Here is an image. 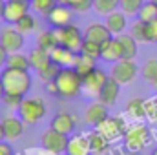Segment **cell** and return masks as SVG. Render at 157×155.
<instances>
[{"mask_svg": "<svg viewBox=\"0 0 157 155\" xmlns=\"http://www.w3.org/2000/svg\"><path fill=\"white\" fill-rule=\"evenodd\" d=\"M0 80L4 84V89H6L7 95H18V97H26L28 91L31 89V82H33L29 71L13 70V68L2 70Z\"/></svg>", "mask_w": 157, "mask_h": 155, "instance_id": "1", "label": "cell"}, {"mask_svg": "<svg viewBox=\"0 0 157 155\" xmlns=\"http://www.w3.org/2000/svg\"><path fill=\"white\" fill-rule=\"evenodd\" d=\"M59 99H75L84 88V78L77 73L75 68H62L59 77L55 78Z\"/></svg>", "mask_w": 157, "mask_h": 155, "instance_id": "2", "label": "cell"}, {"mask_svg": "<svg viewBox=\"0 0 157 155\" xmlns=\"http://www.w3.org/2000/svg\"><path fill=\"white\" fill-rule=\"evenodd\" d=\"M152 141V133L144 124H137L132 126L126 133H124V144L128 148V152H143Z\"/></svg>", "mask_w": 157, "mask_h": 155, "instance_id": "3", "label": "cell"}, {"mask_svg": "<svg viewBox=\"0 0 157 155\" xmlns=\"http://www.w3.org/2000/svg\"><path fill=\"white\" fill-rule=\"evenodd\" d=\"M46 104L40 97H35V99H26L22 100L20 108H18V113H20V119L26 122V124H37L40 122L44 117H46Z\"/></svg>", "mask_w": 157, "mask_h": 155, "instance_id": "4", "label": "cell"}, {"mask_svg": "<svg viewBox=\"0 0 157 155\" xmlns=\"http://www.w3.org/2000/svg\"><path fill=\"white\" fill-rule=\"evenodd\" d=\"M53 31H55L60 46H64V47H68V49H71L75 53L80 51V47L84 44V33L78 29L77 26L68 24L64 28H53Z\"/></svg>", "mask_w": 157, "mask_h": 155, "instance_id": "5", "label": "cell"}, {"mask_svg": "<svg viewBox=\"0 0 157 155\" xmlns=\"http://www.w3.org/2000/svg\"><path fill=\"white\" fill-rule=\"evenodd\" d=\"M68 142H70V135H64V133H60V131H57V130H53V128L46 130V131L42 133V137H40L42 148L51 155L64 153V152L68 150Z\"/></svg>", "mask_w": 157, "mask_h": 155, "instance_id": "6", "label": "cell"}, {"mask_svg": "<svg viewBox=\"0 0 157 155\" xmlns=\"http://www.w3.org/2000/svg\"><path fill=\"white\" fill-rule=\"evenodd\" d=\"M137 70L139 68H137V64L133 60L121 59L112 66V75L110 77H113L121 86H126V84L133 82V78L137 77Z\"/></svg>", "mask_w": 157, "mask_h": 155, "instance_id": "7", "label": "cell"}, {"mask_svg": "<svg viewBox=\"0 0 157 155\" xmlns=\"http://www.w3.org/2000/svg\"><path fill=\"white\" fill-rule=\"evenodd\" d=\"M31 9V0H6L4 20L7 24H17L22 17H26Z\"/></svg>", "mask_w": 157, "mask_h": 155, "instance_id": "8", "label": "cell"}, {"mask_svg": "<svg viewBox=\"0 0 157 155\" xmlns=\"http://www.w3.org/2000/svg\"><path fill=\"white\" fill-rule=\"evenodd\" d=\"M97 131H101L108 141H115L119 137H122L128 130H126V124L121 117H108L106 120H102L97 126Z\"/></svg>", "mask_w": 157, "mask_h": 155, "instance_id": "9", "label": "cell"}, {"mask_svg": "<svg viewBox=\"0 0 157 155\" xmlns=\"http://www.w3.org/2000/svg\"><path fill=\"white\" fill-rule=\"evenodd\" d=\"M24 35L17 28H4L0 31V44L7 53H18L24 47Z\"/></svg>", "mask_w": 157, "mask_h": 155, "instance_id": "10", "label": "cell"}, {"mask_svg": "<svg viewBox=\"0 0 157 155\" xmlns=\"http://www.w3.org/2000/svg\"><path fill=\"white\" fill-rule=\"evenodd\" d=\"M108 78L110 77L106 75V71L95 68L88 77H84V88H82V89H84L90 97H97V99H99V95H101L104 84L108 82Z\"/></svg>", "mask_w": 157, "mask_h": 155, "instance_id": "11", "label": "cell"}, {"mask_svg": "<svg viewBox=\"0 0 157 155\" xmlns=\"http://www.w3.org/2000/svg\"><path fill=\"white\" fill-rule=\"evenodd\" d=\"M71 7H68V6H62V4H57L48 15H46V18H48V22L53 26V28H64V26H68V24H71Z\"/></svg>", "mask_w": 157, "mask_h": 155, "instance_id": "12", "label": "cell"}, {"mask_svg": "<svg viewBox=\"0 0 157 155\" xmlns=\"http://www.w3.org/2000/svg\"><path fill=\"white\" fill-rule=\"evenodd\" d=\"M84 39L91 40V42H97V44H104L106 40L113 39V35L110 33L108 26L102 24V22H91L86 29H84Z\"/></svg>", "mask_w": 157, "mask_h": 155, "instance_id": "13", "label": "cell"}, {"mask_svg": "<svg viewBox=\"0 0 157 155\" xmlns=\"http://www.w3.org/2000/svg\"><path fill=\"white\" fill-rule=\"evenodd\" d=\"M108 106L106 104H102L101 100L99 102H91L88 108H86V112H84V120L90 124V126H99L102 120H106L108 119Z\"/></svg>", "mask_w": 157, "mask_h": 155, "instance_id": "14", "label": "cell"}, {"mask_svg": "<svg viewBox=\"0 0 157 155\" xmlns=\"http://www.w3.org/2000/svg\"><path fill=\"white\" fill-rule=\"evenodd\" d=\"M2 124H4V131H6V139L7 141H17L18 137H22L24 133V120L20 117H13L7 115L2 119Z\"/></svg>", "mask_w": 157, "mask_h": 155, "instance_id": "15", "label": "cell"}, {"mask_svg": "<svg viewBox=\"0 0 157 155\" xmlns=\"http://www.w3.org/2000/svg\"><path fill=\"white\" fill-rule=\"evenodd\" d=\"M51 128L64 135H71L75 131V117L68 112H59L51 119Z\"/></svg>", "mask_w": 157, "mask_h": 155, "instance_id": "16", "label": "cell"}, {"mask_svg": "<svg viewBox=\"0 0 157 155\" xmlns=\"http://www.w3.org/2000/svg\"><path fill=\"white\" fill-rule=\"evenodd\" d=\"M119 93H121V84H119L113 77H110L108 78V82L104 84L101 95H99V100H101L102 104H106L108 108H112V106L117 104Z\"/></svg>", "mask_w": 157, "mask_h": 155, "instance_id": "17", "label": "cell"}, {"mask_svg": "<svg viewBox=\"0 0 157 155\" xmlns=\"http://www.w3.org/2000/svg\"><path fill=\"white\" fill-rule=\"evenodd\" d=\"M68 155H90L91 153V146H90V139L88 135H70V142H68Z\"/></svg>", "mask_w": 157, "mask_h": 155, "instance_id": "18", "label": "cell"}, {"mask_svg": "<svg viewBox=\"0 0 157 155\" xmlns=\"http://www.w3.org/2000/svg\"><path fill=\"white\" fill-rule=\"evenodd\" d=\"M49 53H51V60L57 62V64L62 66V68H73L75 59H77V53H75V51H71V49H68V47H64V46H60V44H59L55 49H51Z\"/></svg>", "mask_w": 157, "mask_h": 155, "instance_id": "19", "label": "cell"}, {"mask_svg": "<svg viewBox=\"0 0 157 155\" xmlns=\"http://www.w3.org/2000/svg\"><path fill=\"white\" fill-rule=\"evenodd\" d=\"M101 47H102L101 59H102L104 62H112V64H115L117 60H121V59H122V51H121V46H119L117 37L106 40Z\"/></svg>", "mask_w": 157, "mask_h": 155, "instance_id": "20", "label": "cell"}, {"mask_svg": "<svg viewBox=\"0 0 157 155\" xmlns=\"http://www.w3.org/2000/svg\"><path fill=\"white\" fill-rule=\"evenodd\" d=\"M104 24L108 26V29H110V33L113 37H119L126 29V15L122 11H113V13H110L106 17V22Z\"/></svg>", "mask_w": 157, "mask_h": 155, "instance_id": "21", "label": "cell"}, {"mask_svg": "<svg viewBox=\"0 0 157 155\" xmlns=\"http://www.w3.org/2000/svg\"><path fill=\"white\" fill-rule=\"evenodd\" d=\"M117 40H119V46H121V51H122V59L133 60L135 55H137V40L133 39L130 33L119 35Z\"/></svg>", "mask_w": 157, "mask_h": 155, "instance_id": "22", "label": "cell"}, {"mask_svg": "<svg viewBox=\"0 0 157 155\" xmlns=\"http://www.w3.org/2000/svg\"><path fill=\"white\" fill-rule=\"evenodd\" d=\"M29 62H31V68H35L37 71H39L40 68H44L49 60H51V53L49 51H46V49H42V47H33L31 51H29Z\"/></svg>", "mask_w": 157, "mask_h": 155, "instance_id": "23", "label": "cell"}, {"mask_svg": "<svg viewBox=\"0 0 157 155\" xmlns=\"http://www.w3.org/2000/svg\"><path fill=\"white\" fill-rule=\"evenodd\" d=\"M88 139H90V146H91V152L97 155L104 153L108 148H110V142L112 141H108L101 131H91L90 135H88Z\"/></svg>", "mask_w": 157, "mask_h": 155, "instance_id": "24", "label": "cell"}, {"mask_svg": "<svg viewBox=\"0 0 157 155\" xmlns=\"http://www.w3.org/2000/svg\"><path fill=\"white\" fill-rule=\"evenodd\" d=\"M126 113L132 119H135V120H141V119L148 117V113H146V102L143 99H132L126 104Z\"/></svg>", "mask_w": 157, "mask_h": 155, "instance_id": "25", "label": "cell"}, {"mask_svg": "<svg viewBox=\"0 0 157 155\" xmlns=\"http://www.w3.org/2000/svg\"><path fill=\"white\" fill-rule=\"evenodd\" d=\"M97 60H93V59H90V57H86V55H77V59H75V64H73V68L77 70V73L80 77H88L95 68H97V64H95Z\"/></svg>", "mask_w": 157, "mask_h": 155, "instance_id": "26", "label": "cell"}, {"mask_svg": "<svg viewBox=\"0 0 157 155\" xmlns=\"http://www.w3.org/2000/svg\"><path fill=\"white\" fill-rule=\"evenodd\" d=\"M6 68H13V70H24V71H29L31 62H29V57H28V55H22L20 51H18V53H9V59H7Z\"/></svg>", "mask_w": 157, "mask_h": 155, "instance_id": "27", "label": "cell"}, {"mask_svg": "<svg viewBox=\"0 0 157 155\" xmlns=\"http://www.w3.org/2000/svg\"><path fill=\"white\" fill-rule=\"evenodd\" d=\"M60 71H62V66H59L57 62L49 60L44 68H40L39 71H37V75H39V78L44 80V82H51V80H55V78L59 77Z\"/></svg>", "mask_w": 157, "mask_h": 155, "instance_id": "28", "label": "cell"}, {"mask_svg": "<svg viewBox=\"0 0 157 155\" xmlns=\"http://www.w3.org/2000/svg\"><path fill=\"white\" fill-rule=\"evenodd\" d=\"M37 46H39V47H42V49H46V51L55 49V47L59 46V39H57L55 31H53V29L42 31V33L39 35V39H37Z\"/></svg>", "mask_w": 157, "mask_h": 155, "instance_id": "29", "label": "cell"}, {"mask_svg": "<svg viewBox=\"0 0 157 155\" xmlns=\"http://www.w3.org/2000/svg\"><path fill=\"white\" fill-rule=\"evenodd\" d=\"M93 9L95 13L108 17L110 13L119 9V0H93Z\"/></svg>", "mask_w": 157, "mask_h": 155, "instance_id": "30", "label": "cell"}, {"mask_svg": "<svg viewBox=\"0 0 157 155\" xmlns=\"http://www.w3.org/2000/svg\"><path fill=\"white\" fill-rule=\"evenodd\" d=\"M78 53H80V55H86V57H90V59H93V60H99V59H101V53H102V47H101V44H97V42H91V40L84 39V44H82V47H80Z\"/></svg>", "mask_w": 157, "mask_h": 155, "instance_id": "31", "label": "cell"}, {"mask_svg": "<svg viewBox=\"0 0 157 155\" xmlns=\"http://www.w3.org/2000/svg\"><path fill=\"white\" fill-rule=\"evenodd\" d=\"M144 6V0H119V9L128 15H139L141 7Z\"/></svg>", "mask_w": 157, "mask_h": 155, "instance_id": "32", "label": "cell"}, {"mask_svg": "<svg viewBox=\"0 0 157 155\" xmlns=\"http://www.w3.org/2000/svg\"><path fill=\"white\" fill-rule=\"evenodd\" d=\"M139 20H143V22H152V20H155L157 18V4L154 0H150V2H144V6L141 7V11H139Z\"/></svg>", "mask_w": 157, "mask_h": 155, "instance_id": "33", "label": "cell"}, {"mask_svg": "<svg viewBox=\"0 0 157 155\" xmlns=\"http://www.w3.org/2000/svg\"><path fill=\"white\" fill-rule=\"evenodd\" d=\"M15 28H17V29L26 37V35H29V33H33V31H35V28H37V20L28 13L26 17H22V18L15 24Z\"/></svg>", "mask_w": 157, "mask_h": 155, "instance_id": "34", "label": "cell"}, {"mask_svg": "<svg viewBox=\"0 0 157 155\" xmlns=\"http://www.w3.org/2000/svg\"><path fill=\"white\" fill-rule=\"evenodd\" d=\"M59 4V0H31V7L35 9V11H39L40 15H48L55 6Z\"/></svg>", "mask_w": 157, "mask_h": 155, "instance_id": "35", "label": "cell"}, {"mask_svg": "<svg viewBox=\"0 0 157 155\" xmlns=\"http://www.w3.org/2000/svg\"><path fill=\"white\" fill-rule=\"evenodd\" d=\"M141 71H143V77L146 78L148 82H152V78L155 77V73H157V59H148L144 62V66L141 68Z\"/></svg>", "mask_w": 157, "mask_h": 155, "instance_id": "36", "label": "cell"}, {"mask_svg": "<svg viewBox=\"0 0 157 155\" xmlns=\"http://www.w3.org/2000/svg\"><path fill=\"white\" fill-rule=\"evenodd\" d=\"M144 26H146V22H143V20H139V18L132 24L130 35L137 40V42H146V40H144Z\"/></svg>", "mask_w": 157, "mask_h": 155, "instance_id": "37", "label": "cell"}, {"mask_svg": "<svg viewBox=\"0 0 157 155\" xmlns=\"http://www.w3.org/2000/svg\"><path fill=\"white\" fill-rule=\"evenodd\" d=\"M144 40L152 42V44H157V18L152 20V22H146V26H144Z\"/></svg>", "mask_w": 157, "mask_h": 155, "instance_id": "38", "label": "cell"}, {"mask_svg": "<svg viewBox=\"0 0 157 155\" xmlns=\"http://www.w3.org/2000/svg\"><path fill=\"white\" fill-rule=\"evenodd\" d=\"M70 7L73 11H78V13H86L93 7V0H71Z\"/></svg>", "mask_w": 157, "mask_h": 155, "instance_id": "39", "label": "cell"}, {"mask_svg": "<svg viewBox=\"0 0 157 155\" xmlns=\"http://www.w3.org/2000/svg\"><path fill=\"white\" fill-rule=\"evenodd\" d=\"M22 100H24V97H18V95H4V104L9 108V110H17L18 112V108H20V104H22Z\"/></svg>", "mask_w": 157, "mask_h": 155, "instance_id": "40", "label": "cell"}, {"mask_svg": "<svg viewBox=\"0 0 157 155\" xmlns=\"http://www.w3.org/2000/svg\"><path fill=\"white\" fill-rule=\"evenodd\" d=\"M146 113H148L150 119L157 120V99L152 100V102H146Z\"/></svg>", "mask_w": 157, "mask_h": 155, "instance_id": "41", "label": "cell"}, {"mask_svg": "<svg viewBox=\"0 0 157 155\" xmlns=\"http://www.w3.org/2000/svg\"><path fill=\"white\" fill-rule=\"evenodd\" d=\"M46 91H48L49 95H55V97H59V89H57V84H55V80H51V82H46Z\"/></svg>", "mask_w": 157, "mask_h": 155, "instance_id": "42", "label": "cell"}, {"mask_svg": "<svg viewBox=\"0 0 157 155\" xmlns=\"http://www.w3.org/2000/svg\"><path fill=\"white\" fill-rule=\"evenodd\" d=\"M0 155H15L13 148H11V144H7V142H0Z\"/></svg>", "mask_w": 157, "mask_h": 155, "instance_id": "43", "label": "cell"}, {"mask_svg": "<svg viewBox=\"0 0 157 155\" xmlns=\"http://www.w3.org/2000/svg\"><path fill=\"white\" fill-rule=\"evenodd\" d=\"M7 59H9V53L4 49V46L0 44V68H4L7 64Z\"/></svg>", "mask_w": 157, "mask_h": 155, "instance_id": "44", "label": "cell"}, {"mask_svg": "<svg viewBox=\"0 0 157 155\" xmlns=\"http://www.w3.org/2000/svg\"><path fill=\"white\" fill-rule=\"evenodd\" d=\"M4 139H6V131H4V124L0 120V142H4Z\"/></svg>", "mask_w": 157, "mask_h": 155, "instance_id": "45", "label": "cell"}, {"mask_svg": "<svg viewBox=\"0 0 157 155\" xmlns=\"http://www.w3.org/2000/svg\"><path fill=\"white\" fill-rule=\"evenodd\" d=\"M4 7H6V0H0V20H4Z\"/></svg>", "mask_w": 157, "mask_h": 155, "instance_id": "46", "label": "cell"}, {"mask_svg": "<svg viewBox=\"0 0 157 155\" xmlns=\"http://www.w3.org/2000/svg\"><path fill=\"white\" fill-rule=\"evenodd\" d=\"M4 95H6V89H4V84L0 80V100H4Z\"/></svg>", "mask_w": 157, "mask_h": 155, "instance_id": "47", "label": "cell"}, {"mask_svg": "<svg viewBox=\"0 0 157 155\" xmlns=\"http://www.w3.org/2000/svg\"><path fill=\"white\" fill-rule=\"evenodd\" d=\"M70 2H71V0H59V4H62V6H68V7H70Z\"/></svg>", "mask_w": 157, "mask_h": 155, "instance_id": "48", "label": "cell"}, {"mask_svg": "<svg viewBox=\"0 0 157 155\" xmlns=\"http://www.w3.org/2000/svg\"><path fill=\"white\" fill-rule=\"evenodd\" d=\"M152 86H154V88H157V73H155V77L152 78Z\"/></svg>", "mask_w": 157, "mask_h": 155, "instance_id": "49", "label": "cell"}, {"mask_svg": "<svg viewBox=\"0 0 157 155\" xmlns=\"http://www.w3.org/2000/svg\"><path fill=\"white\" fill-rule=\"evenodd\" d=\"M126 155H139V152H130V153H126Z\"/></svg>", "mask_w": 157, "mask_h": 155, "instance_id": "50", "label": "cell"}, {"mask_svg": "<svg viewBox=\"0 0 157 155\" xmlns=\"http://www.w3.org/2000/svg\"><path fill=\"white\" fill-rule=\"evenodd\" d=\"M152 155H157V148H155V150H154V152H152Z\"/></svg>", "mask_w": 157, "mask_h": 155, "instance_id": "51", "label": "cell"}, {"mask_svg": "<svg viewBox=\"0 0 157 155\" xmlns=\"http://www.w3.org/2000/svg\"><path fill=\"white\" fill-rule=\"evenodd\" d=\"M154 2H155V4H157V0H154Z\"/></svg>", "mask_w": 157, "mask_h": 155, "instance_id": "52", "label": "cell"}]
</instances>
